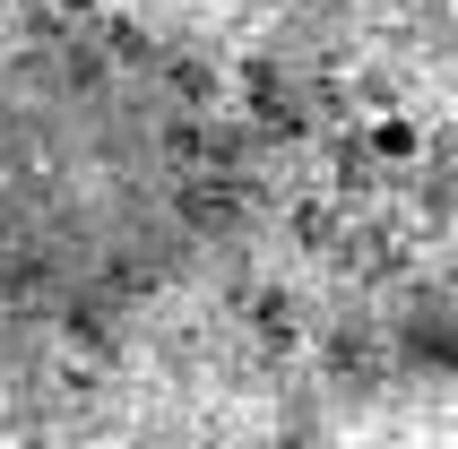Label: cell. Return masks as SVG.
<instances>
[{"label": "cell", "mask_w": 458, "mask_h": 449, "mask_svg": "<svg viewBox=\"0 0 458 449\" xmlns=\"http://www.w3.org/2000/svg\"><path fill=\"white\" fill-rule=\"evenodd\" d=\"M372 148H381V156H415V122H381V130H372Z\"/></svg>", "instance_id": "6da1fadb"}]
</instances>
